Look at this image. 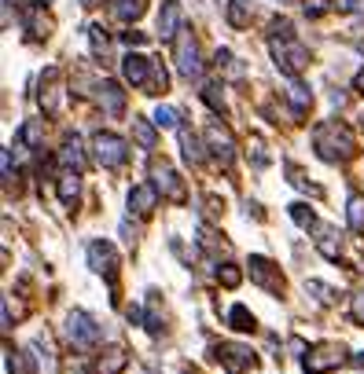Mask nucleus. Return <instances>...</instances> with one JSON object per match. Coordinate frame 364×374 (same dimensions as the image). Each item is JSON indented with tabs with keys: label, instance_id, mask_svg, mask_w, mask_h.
<instances>
[{
	"label": "nucleus",
	"instance_id": "nucleus-7",
	"mask_svg": "<svg viewBox=\"0 0 364 374\" xmlns=\"http://www.w3.org/2000/svg\"><path fill=\"white\" fill-rule=\"evenodd\" d=\"M206 150H210L225 169L232 165V158H235V143H232V136H228V128H221V121L206 125Z\"/></svg>",
	"mask_w": 364,
	"mask_h": 374
},
{
	"label": "nucleus",
	"instance_id": "nucleus-10",
	"mask_svg": "<svg viewBox=\"0 0 364 374\" xmlns=\"http://www.w3.org/2000/svg\"><path fill=\"white\" fill-rule=\"evenodd\" d=\"M250 279L258 282V286H265V290H272V294H280V286H284V279H280V268L269 260V257H262V253H254L250 257Z\"/></svg>",
	"mask_w": 364,
	"mask_h": 374
},
{
	"label": "nucleus",
	"instance_id": "nucleus-15",
	"mask_svg": "<svg viewBox=\"0 0 364 374\" xmlns=\"http://www.w3.org/2000/svg\"><path fill=\"white\" fill-rule=\"evenodd\" d=\"M159 37L162 40L181 37V4L177 0H166L162 4V11H159Z\"/></svg>",
	"mask_w": 364,
	"mask_h": 374
},
{
	"label": "nucleus",
	"instance_id": "nucleus-3",
	"mask_svg": "<svg viewBox=\"0 0 364 374\" xmlns=\"http://www.w3.org/2000/svg\"><path fill=\"white\" fill-rule=\"evenodd\" d=\"M92 150H96V162L103 169H118V165H125V158H129V143H125L122 136H114V132H96Z\"/></svg>",
	"mask_w": 364,
	"mask_h": 374
},
{
	"label": "nucleus",
	"instance_id": "nucleus-12",
	"mask_svg": "<svg viewBox=\"0 0 364 374\" xmlns=\"http://www.w3.org/2000/svg\"><path fill=\"white\" fill-rule=\"evenodd\" d=\"M218 356H221V367L228 374H243L247 367H254V352L247 345H221Z\"/></svg>",
	"mask_w": 364,
	"mask_h": 374
},
{
	"label": "nucleus",
	"instance_id": "nucleus-30",
	"mask_svg": "<svg viewBox=\"0 0 364 374\" xmlns=\"http://www.w3.org/2000/svg\"><path fill=\"white\" fill-rule=\"evenodd\" d=\"M306 290H309V294H316V301H320V304H331V301H335V290H331V286L316 282V279H309V282H306Z\"/></svg>",
	"mask_w": 364,
	"mask_h": 374
},
{
	"label": "nucleus",
	"instance_id": "nucleus-1",
	"mask_svg": "<svg viewBox=\"0 0 364 374\" xmlns=\"http://www.w3.org/2000/svg\"><path fill=\"white\" fill-rule=\"evenodd\" d=\"M313 150L324 162H346V158H353L357 143H353V132L342 121H320L313 128Z\"/></svg>",
	"mask_w": 364,
	"mask_h": 374
},
{
	"label": "nucleus",
	"instance_id": "nucleus-22",
	"mask_svg": "<svg viewBox=\"0 0 364 374\" xmlns=\"http://www.w3.org/2000/svg\"><path fill=\"white\" fill-rule=\"evenodd\" d=\"M287 99L294 103V114H302V110H309V103H313L309 88H306V84H298L294 77H287Z\"/></svg>",
	"mask_w": 364,
	"mask_h": 374
},
{
	"label": "nucleus",
	"instance_id": "nucleus-34",
	"mask_svg": "<svg viewBox=\"0 0 364 374\" xmlns=\"http://www.w3.org/2000/svg\"><path fill=\"white\" fill-rule=\"evenodd\" d=\"M122 44H129V48H140V44H147V37L136 33V30H125V33H122Z\"/></svg>",
	"mask_w": 364,
	"mask_h": 374
},
{
	"label": "nucleus",
	"instance_id": "nucleus-37",
	"mask_svg": "<svg viewBox=\"0 0 364 374\" xmlns=\"http://www.w3.org/2000/svg\"><path fill=\"white\" fill-rule=\"evenodd\" d=\"M4 180L11 184V150H4Z\"/></svg>",
	"mask_w": 364,
	"mask_h": 374
},
{
	"label": "nucleus",
	"instance_id": "nucleus-25",
	"mask_svg": "<svg viewBox=\"0 0 364 374\" xmlns=\"http://www.w3.org/2000/svg\"><path fill=\"white\" fill-rule=\"evenodd\" d=\"M18 143H30L33 150H41V143H45V132H41V121H26L23 128H18Z\"/></svg>",
	"mask_w": 364,
	"mask_h": 374
},
{
	"label": "nucleus",
	"instance_id": "nucleus-13",
	"mask_svg": "<svg viewBox=\"0 0 364 374\" xmlns=\"http://www.w3.org/2000/svg\"><path fill=\"white\" fill-rule=\"evenodd\" d=\"M96 99H100V106H103L111 118H118L122 110H125V92H122V84H118V81H100Z\"/></svg>",
	"mask_w": 364,
	"mask_h": 374
},
{
	"label": "nucleus",
	"instance_id": "nucleus-29",
	"mask_svg": "<svg viewBox=\"0 0 364 374\" xmlns=\"http://www.w3.org/2000/svg\"><path fill=\"white\" fill-rule=\"evenodd\" d=\"M291 216H294V224H298V228H316V216H313L309 206H302V202H294V206H291Z\"/></svg>",
	"mask_w": 364,
	"mask_h": 374
},
{
	"label": "nucleus",
	"instance_id": "nucleus-27",
	"mask_svg": "<svg viewBox=\"0 0 364 374\" xmlns=\"http://www.w3.org/2000/svg\"><path fill=\"white\" fill-rule=\"evenodd\" d=\"M151 121H155L159 128H177V125H181V114H177L173 106H162V103H159V106H155V118H151Z\"/></svg>",
	"mask_w": 364,
	"mask_h": 374
},
{
	"label": "nucleus",
	"instance_id": "nucleus-21",
	"mask_svg": "<svg viewBox=\"0 0 364 374\" xmlns=\"http://www.w3.org/2000/svg\"><path fill=\"white\" fill-rule=\"evenodd\" d=\"M155 121H147V118H133V136L144 150H155Z\"/></svg>",
	"mask_w": 364,
	"mask_h": 374
},
{
	"label": "nucleus",
	"instance_id": "nucleus-14",
	"mask_svg": "<svg viewBox=\"0 0 364 374\" xmlns=\"http://www.w3.org/2000/svg\"><path fill=\"white\" fill-rule=\"evenodd\" d=\"M155 206H159V191H155V184H140V187L129 191V213H136V216H151Z\"/></svg>",
	"mask_w": 364,
	"mask_h": 374
},
{
	"label": "nucleus",
	"instance_id": "nucleus-16",
	"mask_svg": "<svg viewBox=\"0 0 364 374\" xmlns=\"http://www.w3.org/2000/svg\"><path fill=\"white\" fill-rule=\"evenodd\" d=\"M59 162L67 165L70 172H85L89 158H85V147H81L77 136H67V140H63V147H59Z\"/></svg>",
	"mask_w": 364,
	"mask_h": 374
},
{
	"label": "nucleus",
	"instance_id": "nucleus-9",
	"mask_svg": "<svg viewBox=\"0 0 364 374\" xmlns=\"http://www.w3.org/2000/svg\"><path fill=\"white\" fill-rule=\"evenodd\" d=\"M342 360H346V356H342V345H316L313 352H306V370L309 374H328V370H335Z\"/></svg>",
	"mask_w": 364,
	"mask_h": 374
},
{
	"label": "nucleus",
	"instance_id": "nucleus-6",
	"mask_svg": "<svg viewBox=\"0 0 364 374\" xmlns=\"http://www.w3.org/2000/svg\"><path fill=\"white\" fill-rule=\"evenodd\" d=\"M151 184L162 198H173V202H184V184L181 176L173 172V165L169 162H151Z\"/></svg>",
	"mask_w": 364,
	"mask_h": 374
},
{
	"label": "nucleus",
	"instance_id": "nucleus-23",
	"mask_svg": "<svg viewBox=\"0 0 364 374\" xmlns=\"http://www.w3.org/2000/svg\"><path fill=\"white\" fill-rule=\"evenodd\" d=\"M59 198H63V206H74L77 202V191H81V180H77V172H67V176H59Z\"/></svg>",
	"mask_w": 364,
	"mask_h": 374
},
{
	"label": "nucleus",
	"instance_id": "nucleus-36",
	"mask_svg": "<svg viewBox=\"0 0 364 374\" xmlns=\"http://www.w3.org/2000/svg\"><path fill=\"white\" fill-rule=\"evenodd\" d=\"M353 88H357V96H364V66L353 74Z\"/></svg>",
	"mask_w": 364,
	"mask_h": 374
},
{
	"label": "nucleus",
	"instance_id": "nucleus-2",
	"mask_svg": "<svg viewBox=\"0 0 364 374\" xmlns=\"http://www.w3.org/2000/svg\"><path fill=\"white\" fill-rule=\"evenodd\" d=\"M269 48H272L276 66L284 70V77H298L309 66V52L294 37H269Z\"/></svg>",
	"mask_w": 364,
	"mask_h": 374
},
{
	"label": "nucleus",
	"instance_id": "nucleus-32",
	"mask_svg": "<svg viewBox=\"0 0 364 374\" xmlns=\"http://www.w3.org/2000/svg\"><path fill=\"white\" fill-rule=\"evenodd\" d=\"M89 37H92L96 55H107V48H111V37H107V30H103V26H92V30H89Z\"/></svg>",
	"mask_w": 364,
	"mask_h": 374
},
{
	"label": "nucleus",
	"instance_id": "nucleus-24",
	"mask_svg": "<svg viewBox=\"0 0 364 374\" xmlns=\"http://www.w3.org/2000/svg\"><path fill=\"white\" fill-rule=\"evenodd\" d=\"M346 224L353 231H364V194H350V202H346Z\"/></svg>",
	"mask_w": 364,
	"mask_h": 374
},
{
	"label": "nucleus",
	"instance_id": "nucleus-39",
	"mask_svg": "<svg viewBox=\"0 0 364 374\" xmlns=\"http://www.w3.org/2000/svg\"><path fill=\"white\" fill-rule=\"evenodd\" d=\"M81 4H85V8H96V4H100V0H81Z\"/></svg>",
	"mask_w": 364,
	"mask_h": 374
},
{
	"label": "nucleus",
	"instance_id": "nucleus-5",
	"mask_svg": "<svg viewBox=\"0 0 364 374\" xmlns=\"http://www.w3.org/2000/svg\"><path fill=\"white\" fill-rule=\"evenodd\" d=\"M67 338L74 348H92L100 341V326L89 312H70L67 316Z\"/></svg>",
	"mask_w": 364,
	"mask_h": 374
},
{
	"label": "nucleus",
	"instance_id": "nucleus-4",
	"mask_svg": "<svg viewBox=\"0 0 364 374\" xmlns=\"http://www.w3.org/2000/svg\"><path fill=\"white\" fill-rule=\"evenodd\" d=\"M177 70H181V77H188V81H199V77H203L199 44H196V37H191L188 30H181V37H177Z\"/></svg>",
	"mask_w": 364,
	"mask_h": 374
},
{
	"label": "nucleus",
	"instance_id": "nucleus-18",
	"mask_svg": "<svg viewBox=\"0 0 364 374\" xmlns=\"http://www.w3.org/2000/svg\"><path fill=\"white\" fill-rule=\"evenodd\" d=\"M181 147H184V158H188L191 165H199V162H206V147H203V140L196 136V132H188V128H181Z\"/></svg>",
	"mask_w": 364,
	"mask_h": 374
},
{
	"label": "nucleus",
	"instance_id": "nucleus-11",
	"mask_svg": "<svg viewBox=\"0 0 364 374\" xmlns=\"http://www.w3.org/2000/svg\"><path fill=\"white\" fill-rule=\"evenodd\" d=\"M151 74H155V62L147 59V55L129 52V55L122 59V77H125V84H147V81H151Z\"/></svg>",
	"mask_w": 364,
	"mask_h": 374
},
{
	"label": "nucleus",
	"instance_id": "nucleus-31",
	"mask_svg": "<svg viewBox=\"0 0 364 374\" xmlns=\"http://www.w3.org/2000/svg\"><path fill=\"white\" fill-rule=\"evenodd\" d=\"M218 279H221V286H228V290H232V286H240V268H235V264H221V268H218Z\"/></svg>",
	"mask_w": 364,
	"mask_h": 374
},
{
	"label": "nucleus",
	"instance_id": "nucleus-35",
	"mask_svg": "<svg viewBox=\"0 0 364 374\" xmlns=\"http://www.w3.org/2000/svg\"><path fill=\"white\" fill-rule=\"evenodd\" d=\"M350 316H353L357 323H364V294H357V297L350 301Z\"/></svg>",
	"mask_w": 364,
	"mask_h": 374
},
{
	"label": "nucleus",
	"instance_id": "nucleus-33",
	"mask_svg": "<svg viewBox=\"0 0 364 374\" xmlns=\"http://www.w3.org/2000/svg\"><path fill=\"white\" fill-rule=\"evenodd\" d=\"M302 8H306V15H309V18H316V15H324L328 8H335V0H306Z\"/></svg>",
	"mask_w": 364,
	"mask_h": 374
},
{
	"label": "nucleus",
	"instance_id": "nucleus-40",
	"mask_svg": "<svg viewBox=\"0 0 364 374\" xmlns=\"http://www.w3.org/2000/svg\"><path fill=\"white\" fill-rule=\"evenodd\" d=\"M70 374H85V370H81V367H70Z\"/></svg>",
	"mask_w": 364,
	"mask_h": 374
},
{
	"label": "nucleus",
	"instance_id": "nucleus-38",
	"mask_svg": "<svg viewBox=\"0 0 364 374\" xmlns=\"http://www.w3.org/2000/svg\"><path fill=\"white\" fill-rule=\"evenodd\" d=\"M353 363H357V367H364V352H357V356H353Z\"/></svg>",
	"mask_w": 364,
	"mask_h": 374
},
{
	"label": "nucleus",
	"instance_id": "nucleus-19",
	"mask_svg": "<svg viewBox=\"0 0 364 374\" xmlns=\"http://www.w3.org/2000/svg\"><path fill=\"white\" fill-rule=\"evenodd\" d=\"M144 8H147V0H111V11L122 22H136L144 15Z\"/></svg>",
	"mask_w": 364,
	"mask_h": 374
},
{
	"label": "nucleus",
	"instance_id": "nucleus-17",
	"mask_svg": "<svg viewBox=\"0 0 364 374\" xmlns=\"http://www.w3.org/2000/svg\"><path fill=\"white\" fill-rule=\"evenodd\" d=\"M125 367H129V356H125V348H118V345L103 348L96 356V374H122Z\"/></svg>",
	"mask_w": 364,
	"mask_h": 374
},
{
	"label": "nucleus",
	"instance_id": "nucleus-8",
	"mask_svg": "<svg viewBox=\"0 0 364 374\" xmlns=\"http://www.w3.org/2000/svg\"><path fill=\"white\" fill-rule=\"evenodd\" d=\"M89 268L100 272V275H107V279H114V272H118V253H114V246H111L107 238L89 242Z\"/></svg>",
	"mask_w": 364,
	"mask_h": 374
},
{
	"label": "nucleus",
	"instance_id": "nucleus-28",
	"mask_svg": "<svg viewBox=\"0 0 364 374\" xmlns=\"http://www.w3.org/2000/svg\"><path fill=\"white\" fill-rule=\"evenodd\" d=\"M247 8H250L247 0H232V4H228V22H232V26H247V22H250Z\"/></svg>",
	"mask_w": 364,
	"mask_h": 374
},
{
	"label": "nucleus",
	"instance_id": "nucleus-26",
	"mask_svg": "<svg viewBox=\"0 0 364 374\" xmlns=\"http://www.w3.org/2000/svg\"><path fill=\"white\" fill-rule=\"evenodd\" d=\"M228 323H232V330H240V334H247V330H254V316L247 312L243 304H232V312H228Z\"/></svg>",
	"mask_w": 364,
	"mask_h": 374
},
{
	"label": "nucleus",
	"instance_id": "nucleus-20",
	"mask_svg": "<svg viewBox=\"0 0 364 374\" xmlns=\"http://www.w3.org/2000/svg\"><path fill=\"white\" fill-rule=\"evenodd\" d=\"M45 81H48V84L59 81V70H55V66H48V70H45ZM59 92H63V88H48V92H41V106H45V114H59Z\"/></svg>",
	"mask_w": 364,
	"mask_h": 374
}]
</instances>
